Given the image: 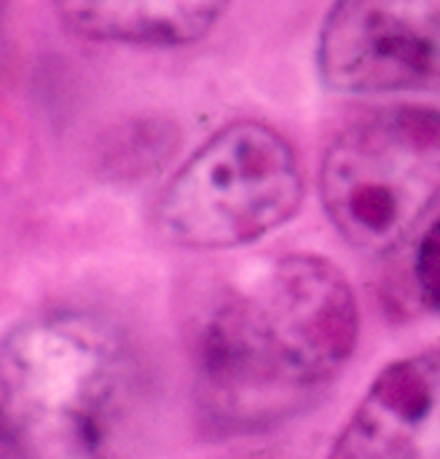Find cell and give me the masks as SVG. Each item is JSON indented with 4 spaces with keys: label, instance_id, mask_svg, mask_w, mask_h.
Segmentation results:
<instances>
[{
    "label": "cell",
    "instance_id": "4",
    "mask_svg": "<svg viewBox=\"0 0 440 459\" xmlns=\"http://www.w3.org/2000/svg\"><path fill=\"white\" fill-rule=\"evenodd\" d=\"M304 169L293 145L269 124L218 129L164 186L156 223L185 250H231L269 237L296 218Z\"/></svg>",
    "mask_w": 440,
    "mask_h": 459
},
{
    "label": "cell",
    "instance_id": "2",
    "mask_svg": "<svg viewBox=\"0 0 440 459\" xmlns=\"http://www.w3.org/2000/svg\"><path fill=\"white\" fill-rule=\"evenodd\" d=\"M0 401L35 459H116L142 406V371L113 323L46 312L0 342Z\"/></svg>",
    "mask_w": 440,
    "mask_h": 459
},
{
    "label": "cell",
    "instance_id": "5",
    "mask_svg": "<svg viewBox=\"0 0 440 459\" xmlns=\"http://www.w3.org/2000/svg\"><path fill=\"white\" fill-rule=\"evenodd\" d=\"M317 67L339 94L440 91V0H333Z\"/></svg>",
    "mask_w": 440,
    "mask_h": 459
},
{
    "label": "cell",
    "instance_id": "1",
    "mask_svg": "<svg viewBox=\"0 0 440 459\" xmlns=\"http://www.w3.org/2000/svg\"><path fill=\"white\" fill-rule=\"evenodd\" d=\"M358 336L355 290L323 255L290 253L231 277L194 331L207 428L245 436L306 411L341 377Z\"/></svg>",
    "mask_w": 440,
    "mask_h": 459
},
{
    "label": "cell",
    "instance_id": "8",
    "mask_svg": "<svg viewBox=\"0 0 440 459\" xmlns=\"http://www.w3.org/2000/svg\"><path fill=\"white\" fill-rule=\"evenodd\" d=\"M417 288L425 304L440 315V218L425 231L414 258Z\"/></svg>",
    "mask_w": 440,
    "mask_h": 459
},
{
    "label": "cell",
    "instance_id": "6",
    "mask_svg": "<svg viewBox=\"0 0 440 459\" xmlns=\"http://www.w3.org/2000/svg\"><path fill=\"white\" fill-rule=\"evenodd\" d=\"M328 459H440V352L387 366L349 414Z\"/></svg>",
    "mask_w": 440,
    "mask_h": 459
},
{
    "label": "cell",
    "instance_id": "3",
    "mask_svg": "<svg viewBox=\"0 0 440 459\" xmlns=\"http://www.w3.org/2000/svg\"><path fill=\"white\" fill-rule=\"evenodd\" d=\"M320 199L349 247L393 253L440 199V110L393 105L349 124L325 151Z\"/></svg>",
    "mask_w": 440,
    "mask_h": 459
},
{
    "label": "cell",
    "instance_id": "9",
    "mask_svg": "<svg viewBox=\"0 0 440 459\" xmlns=\"http://www.w3.org/2000/svg\"><path fill=\"white\" fill-rule=\"evenodd\" d=\"M0 459H35L30 455L27 444L16 433L3 401H0Z\"/></svg>",
    "mask_w": 440,
    "mask_h": 459
},
{
    "label": "cell",
    "instance_id": "7",
    "mask_svg": "<svg viewBox=\"0 0 440 459\" xmlns=\"http://www.w3.org/2000/svg\"><path fill=\"white\" fill-rule=\"evenodd\" d=\"M226 5L229 0H54L73 32L129 46L196 43L220 22Z\"/></svg>",
    "mask_w": 440,
    "mask_h": 459
}]
</instances>
